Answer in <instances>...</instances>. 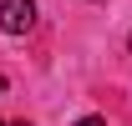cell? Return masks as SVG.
<instances>
[{
	"label": "cell",
	"mask_w": 132,
	"mask_h": 126,
	"mask_svg": "<svg viewBox=\"0 0 132 126\" xmlns=\"http://www.w3.org/2000/svg\"><path fill=\"white\" fill-rule=\"evenodd\" d=\"M0 126H31V121H0Z\"/></svg>",
	"instance_id": "cell-3"
},
{
	"label": "cell",
	"mask_w": 132,
	"mask_h": 126,
	"mask_svg": "<svg viewBox=\"0 0 132 126\" xmlns=\"http://www.w3.org/2000/svg\"><path fill=\"white\" fill-rule=\"evenodd\" d=\"M0 30L5 35H31L36 30V0H0Z\"/></svg>",
	"instance_id": "cell-1"
},
{
	"label": "cell",
	"mask_w": 132,
	"mask_h": 126,
	"mask_svg": "<svg viewBox=\"0 0 132 126\" xmlns=\"http://www.w3.org/2000/svg\"><path fill=\"white\" fill-rule=\"evenodd\" d=\"M127 46H132V35H127Z\"/></svg>",
	"instance_id": "cell-5"
},
{
	"label": "cell",
	"mask_w": 132,
	"mask_h": 126,
	"mask_svg": "<svg viewBox=\"0 0 132 126\" xmlns=\"http://www.w3.org/2000/svg\"><path fill=\"white\" fill-rule=\"evenodd\" d=\"M76 126H107V121H102V116H81Z\"/></svg>",
	"instance_id": "cell-2"
},
{
	"label": "cell",
	"mask_w": 132,
	"mask_h": 126,
	"mask_svg": "<svg viewBox=\"0 0 132 126\" xmlns=\"http://www.w3.org/2000/svg\"><path fill=\"white\" fill-rule=\"evenodd\" d=\"M0 91H5V76H0Z\"/></svg>",
	"instance_id": "cell-4"
}]
</instances>
